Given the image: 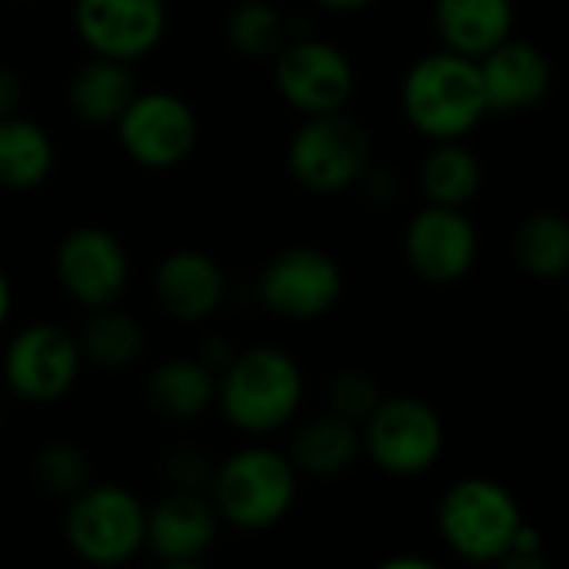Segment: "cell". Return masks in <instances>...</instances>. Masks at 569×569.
I'll list each match as a JSON object with an SVG mask.
<instances>
[{
	"instance_id": "obj_1",
	"label": "cell",
	"mask_w": 569,
	"mask_h": 569,
	"mask_svg": "<svg viewBox=\"0 0 569 569\" xmlns=\"http://www.w3.org/2000/svg\"><path fill=\"white\" fill-rule=\"evenodd\" d=\"M306 399V372L278 346L238 349L218 372L214 406L244 436H268L292 426Z\"/></svg>"
},
{
	"instance_id": "obj_2",
	"label": "cell",
	"mask_w": 569,
	"mask_h": 569,
	"mask_svg": "<svg viewBox=\"0 0 569 569\" xmlns=\"http://www.w3.org/2000/svg\"><path fill=\"white\" fill-rule=\"evenodd\" d=\"M399 104L412 131L429 141H459L489 114L479 64L446 48L406 71Z\"/></svg>"
},
{
	"instance_id": "obj_3",
	"label": "cell",
	"mask_w": 569,
	"mask_h": 569,
	"mask_svg": "<svg viewBox=\"0 0 569 569\" xmlns=\"http://www.w3.org/2000/svg\"><path fill=\"white\" fill-rule=\"evenodd\" d=\"M372 164V134L349 111L299 118V128L284 144V171L306 191L319 198L359 188Z\"/></svg>"
},
{
	"instance_id": "obj_4",
	"label": "cell",
	"mask_w": 569,
	"mask_h": 569,
	"mask_svg": "<svg viewBox=\"0 0 569 569\" xmlns=\"http://www.w3.org/2000/svg\"><path fill=\"white\" fill-rule=\"evenodd\" d=\"M299 472L271 446H244L214 466L208 499L218 519L238 529H268L296 502Z\"/></svg>"
},
{
	"instance_id": "obj_5",
	"label": "cell",
	"mask_w": 569,
	"mask_h": 569,
	"mask_svg": "<svg viewBox=\"0 0 569 569\" xmlns=\"http://www.w3.org/2000/svg\"><path fill=\"white\" fill-rule=\"evenodd\" d=\"M254 292L261 309L281 322H319L342 302L346 271L319 244H284L264 258Z\"/></svg>"
},
{
	"instance_id": "obj_6",
	"label": "cell",
	"mask_w": 569,
	"mask_h": 569,
	"mask_svg": "<svg viewBox=\"0 0 569 569\" xmlns=\"http://www.w3.org/2000/svg\"><path fill=\"white\" fill-rule=\"evenodd\" d=\"M268 64L278 98L299 118L349 111L359 88L352 58L319 34H292Z\"/></svg>"
},
{
	"instance_id": "obj_7",
	"label": "cell",
	"mask_w": 569,
	"mask_h": 569,
	"mask_svg": "<svg viewBox=\"0 0 569 569\" xmlns=\"http://www.w3.org/2000/svg\"><path fill=\"white\" fill-rule=\"evenodd\" d=\"M124 158L141 171H174L191 161L201 121L191 101L174 91H138L114 124Z\"/></svg>"
},
{
	"instance_id": "obj_8",
	"label": "cell",
	"mask_w": 569,
	"mask_h": 569,
	"mask_svg": "<svg viewBox=\"0 0 569 569\" xmlns=\"http://www.w3.org/2000/svg\"><path fill=\"white\" fill-rule=\"evenodd\" d=\"M144 502L124 486H84L68 499L64 532L71 549L91 566H121L144 546Z\"/></svg>"
},
{
	"instance_id": "obj_9",
	"label": "cell",
	"mask_w": 569,
	"mask_h": 569,
	"mask_svg": "<svg viewBox=\"0 0 569 569\" xmlns=\"http://www.w3.org/2000/svg\"><path fill=\"white\" fill-rule=\"evenodd\" d=\"M81 369L84 356L78 336L58 322H31L18 329L0 356V379L8 392L31 406L64 399L81 379Z\"/></svg>"
},
{
	"instance_id": "obj_10",
	"label": "cell",
	"mask_w": 569,
	"mask_h": 569,
	"mask_svg": "<svg viewBox=\"0 0 569 569\" xmlns=\"http://www.w3.org/2000/svg\"><path fill=\"white\" fill-rule=\"evenodd\" d=\"M522 526L516 499L492 479H462L439 502L442 539L472 562H496Z\"/></svg>"
},
{
	"instance_id": "obj_11",
	"label": "cell",
	"mask_w": 569,
	"mask_h": 569,
	"mask_svg": "<svg viewBox=\"0 0 569 569\" xmlns=\"http://www.w3.org/2000/svg\"><path fill=\"white\" fill-rule=\"evenodd\" d=\"M54 278L61 292L84 312L118 306L131 281V258L111 228L74 224L54 248Z\"/></svg>"
},
{
	"instance_id": "obj_12",
	"label": "cell",
	"mask_w": 569,
	"mask_h": 569,
	"mask_svg": "<svg viewBox=\"0 0 569 569\" xmlns=\"http://www.w3.org/2000/svg\"><path fill=\"white\" fill-rule=\"evenodd\" d=\"M164 0H74L71 28L94 58L141 64L168 38Z\"/></svg>"
},
{
	"instance_id": "obj_13",
	"label": "cell",
	"mask_w": 569,
	"mask_h": 569,
	"mask_svg": "<svg viewBox=\"0 0 569 569\" xmlns=\"http://www.w3.org/2000/svg\"><path fill=\"white\" fill-rule=\"evenodd\" d=\"M442 439L439 412L416 396L382 399L362 422V452L389 476L426 472L439 459Z\"/></svg>"
},
{
	"instance_id": "obj_14",
	"label": "cell",
	"mask_w": 569,
	"mask_h": 569,
	"mask_svg": "<svg viewBox=\"0 0 569 569\" xmlns=\"http://www.w3.org/2000/svg\"><path fill=\"white\" fill-rule=\"evenodd\" d=\"M479 251V234L462 208L426 204L419 208L402 231V254L409 268L432 284L459 281Z\"/></svg>"
},
{
	"instance_id": "obj_15",
	"label": "cell",
	"mask_w": 569,
	"mask_h": 569,
	"mask_svg": "<svg viewBox=\"0 0 569 569\" xmlns=\"http://www.w3.org/2000/svg\"><path fill=\"white\" fill-rule=\"evenodd\" d=\"M151 296L168 319L181 326H198L224 309L228 278L218 258H211L208 251L174 248L151 271Z\"/></svg>"
},
{
	"instance_id": "obj_16",
	"label": "cell",
	"mask_w": 569,
	"mask_h": 569,
	"mask_svg": "<svg viewBox=\"0 0 569 569\" xmlns=\"http://www.w3.org/2000/svg\"><path fill=\"white\" fill-rule=\"evenodd\" d=\"M218 512L201 489H171L148 509L144 546L161 562H201L218 536Z\"/></svg>"
},
{
	"instance_id": "obj_17",
	"label": "cell",
	"mask_w": 569,
	"mask_h": 569,
	"mask_svg": "<svg viewBox=\"0 0 569 569\" xmlns=\"http://www.w3.org/2000/svg\"><path fill=\"white\" fill-rule=\"evenodd\" d=\"M486 108L496 114H516L536 108L552 88V68L546 54L522 41H502L479 61Z\"/></svg>"
},
{
	"instance_id": "obj_18",
	"label": "cell",
	"mask_w": 569,
	"mask_h": 569,
	"mask_svg": "<svg viewBox=\"0 0 569 569\" xmlns=\"http://www.w3.org/2000/svg\"><path fill=\"white\" fill-rule=\"evenodd\" d=\"M432 28L446 51L479 61L512 34V0H436Z\"/></svg>"
},
{
	"instance_id": "obj_19",
	"label": "cell",
	"mask_w": 569,
	"mask_h": 569,
	"mask_svg": "<svg viewBox=\"0 0 569 569\" xmlns=\"http://www.w3.org/2000/svg\"><path fill=\"white\" fill-rule=\"evenodd\" d=\"M138 91L141 88L134 78V64L91 54L84 64L74 68L68 81V108L81 124L114 128Z\"/></svg>"
},
{
	"instance_id": "obj_20",
	"label": "cell",
	"mask_w": 569,
	"mask_h": 569,
	"mask_svg": "<svg viewBox=\"0 0 569 569\" xmlns=\"http://www.w3.org/2000/svg\"><path fill=\"white\" fill-rule=\"evenodd\" d=\"M362 452V426L336 416V412H319L302 419L292 429L289 439V456L296 472L316 476V479H332L342 476Z\"/></svg>"
},
{
	"instance_id": "obj_21",
	"label": "cell",
	"mask_w": 569,
	"mask_h": 569,
	"mask_svg": "<svg viewBox=\"0 0 569 569\" xmlns=\"http://www.w3.org/2000/svg\"><path fill=\"white\" fill-rule=\"evenodd\" d=\"M58 168V148L51 131L28 118L11 114L0 121V188L28 194L51 181Z\"/></svg>"
},
{
	"instance_id": "obj_22",
	"label": "cell",
	"mask_w": 569,
	"mask_h": 569,
	"mask_svg": "<svg viewBox=\"0 0 569 569\" xmlns=\"http://www.w3.org/2000/svg\"><path fill=\"white\" fill-rule=\"evenodd\" d=\"M218 399V372L198 356H174L151 369L148 402L158 416L171 422L201 419Z\"/></svg>"
},
{
	"instance_id": "obj_23",
	"label": "cell",
	"mask_w": 569,
	"mask_h": 569,
	"mask_svg": "<svg viewBox=\"0 0 569 569\" xmlns=\"http://www.w3.org/2000/svg\"><path fill=\"white\" fill-rule=\"evenodd\" d=\"M74 336H78L84 362H91L94 369H104V372L131 369L144 356V346H148L144 326L121 306H104V309L84 312V322Z\"/></svg>"
},
{
	"instance_id": "obj_24",
	"label": "cell",
	"mask_w": 569,
	"mask_h": 569,
	"mask_svg": "<svg viewBox=\"0 0 569 569\" xmlns=\"http://www.w3.org/2000/svg\"><path fill=\"white\" fill-rule=\"evenodd\" d=\"M482 184L479 158L459 141H432L429 154L419 164V188L426 204L466 208Z\"/></svg>"
},
{
	"instance_id": "obj_25",
	"label": "cell",
	"mask_w": 569,
	"mask_h": 569,
	"mask_svg": "<svg viewBox=\"0 0 569 569\" xmlns=\"http://www.w3.org/2000/svg\"><path fill=\"white\" fill-rule=\"evenodd\" d=\"M289 31L274 0H238L224 18V44L244 61H271L292 38Z\"/></svg>"
},
{
	"instance_id": "obj_26",
	"label": "cell",
	"mask_w": 569,
	"mask_h": 569,
	"mask_svg": "<svg viewBox=\"0 0 569 569\" xmlns=\"http://www.w3.org/2000/svg\"><path fill=\"white\" fill-rule=\"evenodd\" d=\"M516 261L532 278H559L569 271V218L536 211L516 231Z\"/></svg>"
},
{
	"instance_id": "obj_27",
	"label": "cell",
	"mask_w": 569,
	"mask_h": 569,
	"mask_svg": "<svg viewBox=\"0 0 569 569\" xmlns=\"http://www.w3.org/2000/svg\"><path fill=\"white\" fill-rule=\"evenodd\" d=\"M34 476H38V482H41V489L48 496L71 499V496H78L88 486L91 462H88V456H84L81 446H74L68 439H58V442H48L38 452Z\"/></svg>"
},
{
	"instance_id": "obj_28",
	"label": "cell",
	"mask_w": 569,
	"mask_h": 569,
	"mask_svg": "<svg viewBox=\"0 0 569 569\" xmlns=\"http://www.w3.org/2000/svg\"><path fill=\"white\" fill-rule=\"evenodd\" d=\"M326 399H329V412L362 426L382 402V389H379L376 376H369L362 369H342L329 379Z\"/></svg>"
},
{
	"instance_id": "obj_29",
	"label": "cell",
	"mask_w": 569,
	"mask_h": 569,
	"mask_svg": "<svg viewBox=\"0 0 569 569\" xmlns=\"http://www.w3.org/2000/svg\"><path fill=\"white\" fill-rule=\"evenodd\" d=\"M164 472L174 482V489H204L211 482L214 466H211V459L198 446L181 442V446H174L164 456Z\"/></svg>"
},
{
	"instance_id": "obj_30",
	"label": "cell",
	"mask_w": 569,
	"mask_h": 569,
	"mask_svg": "<svg viewBox=\"0 0 569 569\" xmlns=\"http://www.w3.org/2000/svg\"><path fill=\"white\" fill-rule=\"evenodd\" d=\"M21 108H24V78L11 64H0V121L21 114Z\"/></svg>"
},
{
	"instance_id": "obj_31",
	"label": "cell",
	"mask_w": 569,
	"mask_h": 569,
	"mask_svg": "<svg viewBox=\"0 0 569 569\" xmlns=\"http://www.w3.org/2000/svg\"><path fill=\"white\" fill-rule=\"evenodd\" d=\"M496 562H499V569H552V566L542 559V549H536V552L509 549V552H506V556H499Z\"/></svg>"
},
{
	"instance_id": "obj_32",
	"label": "cell",
	"mask_w": 569,
	"mask_h": 569,
	"mask_svg": "<svg viewBox=\"0 0 569 569\" xmlns=\"http://www.w3.org/2000/svg\"><path fill=\"white\" fill-rule=\"evenodd\" d=\"M11 312H14V284H11L8 268L0 264V332L11 322Z\"/></svg>"
},
{
	"instance_id": "obj_33",
	"label": "cell",
	"mask_w": 569,
	"mask_h": 569,
	"mask_svg": "<svg viewBox=\"0 0 569 569\" xmlns=\"http://www.w3.org/2000/svg\"><path fill=\"white\" fill-rule=\"evenodd\" d=\"M312 4L329 11V14H359V11L372 8L376 0H312Z\"/></svg>"
},
{
	"instance_id": "obj_34",
	"label": "cell",
	"mask_w": 569,
	"mask_h": 569,
	"mask_svg": "<svg viewBox=\"0 0 569 569\" xmlns=\"http://www.w3.org/2000/svg\"><path fill=\"white\" fill-rule=\"evenodd\" d=\"M376 569H439V566L429 559H419V556H396V559L379 562Z\"/></svg>"
},
{
	"instance_id": "obj_35",
	"label": "cell",
	"mask_w": 569,
	"mask_h": 569,
	"mask_svg": "<svg viewBox=\"0 0 569 569\" xmlns=\"http://www.w3.org/2000/svg\"><path fill=\"white\" fill-rule=\"evenodd\" d=\"M161 569H208L201 562H161Z\"/></svg>"
},
{
	"instance_id": "obj_36",
	"label": "cell",
	"mask_w": 569,
	"mask_h": 569,
	"mask_svg": "<svg viewBox=\"0 0 569 569\" xmlns=\"http://www.w3.org/2000/svg\"><path fill=\"white\" fill-rule=\"evenodd\" d=\"M0 419H4V392H0Z\"/></svg>"
}]
</instances>
